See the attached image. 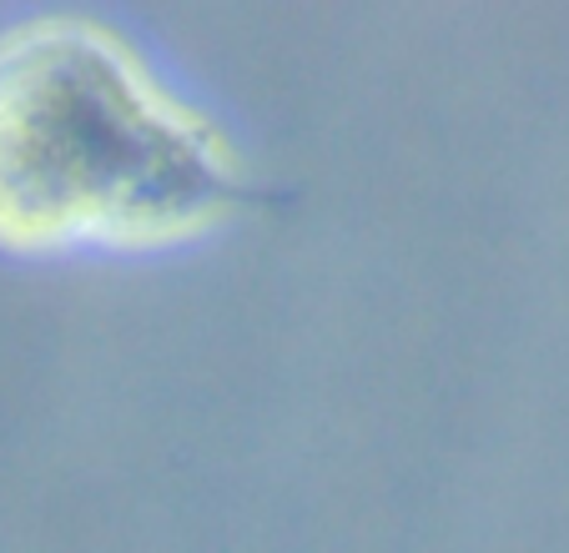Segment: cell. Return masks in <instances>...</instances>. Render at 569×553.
Listing matches in <instances>:
<instances>
[{
	"label": "cell",
	"instance_id": "6da1fadb",
	"mask_svg": "<svg viewBox=\"0 0 569 553\" xmlns=\"http://www.w3.org/2000/svg\"><path fill=\"white\" fill-rule=\"evenodd\" d=\"M252 197L237 151L117 31L36 16L0 36V247L151 252Z\"/></svg>",
	"mask_w": 569,
	"mask_h": 553
}]
</instances>
